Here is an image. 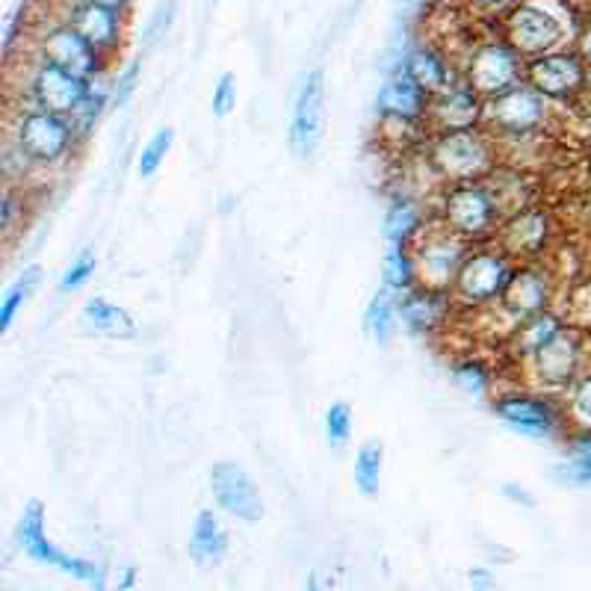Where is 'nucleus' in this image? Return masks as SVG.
I'll list each match as a JSON object with an SVG mask.
<instances>
[{"label":"nucleus","instance_id":"obj_1","mask_svg":"<svg viewBox=\"0 0 591 591\" xmlns=\"http://www.w3.org/2000/svg\"><path fill=\"white\" fill-rule=\"evenodd\" d=\"M3 140L19 145L21 154L39 172H51V169L65 166L77 152V145H81V136L74 131L69 116L41 110V107H33V104L12 112Z\"/></svg>","mask_w":591,"mask_h":591},{"label":"nucleus","instance_id":"obj_2","mask_svg":"<svg viewBox=\"0 0 591 591\" xmlns=\"http://www.w3.org/2000/svg\"><path fill=\"white\" fill-rule=\"evenodd\" d=\"M506 216L509 210L489 178L447 184L441 195V222L468 243H485L491 237H497Z\"/></svg>","mask_w":591,"mask_h":591},{"label":"nucleus","instance_id":"obj_3","mask_svg":"<svg viewBox=\"0 0 591 591\" xmlns=\"http://www.w3.org/2000/svg\"><path fill=\"white\" fill-rule=\"evenodd\" d=\"M429 164L447 184L485 181L494 174V166H497V145L485 128L432 133Z\"/></svg>","mask_w":591,"mask_h":591},{"label":"nucleus","instance_id":"obj_4","mask_svg":"<svg viewBox=\"0 0 591 591\" xmlns=\"http://www.w3.org/2000/svg\"><path fill=\"white\" fill-rule=\"evenodd\" d=\"M515 266H518V261L506 255L497 243L473 245L449 293L456 299V305L468 307V311L499 307L503 293L515 276Z\"/></svg>","mask_w":591,"mask_h":591},{"label":"nucleus","instance_id":"obj_5","mask_svg":"<svg viewBox=\"0 0 591 591\" xmlns=\"http://www.w3.org/2000/svg\"><path fill=\"white\" fill-rule=\"evenodd\" d=\"M551 119V101L535 93L530 83H518L506 93L494 95L485 101V122L482 128L494 140H509V143H527L535 133L547 128Z\"/></svg>","mask_w":591,"mask_h":591},{"label":"nucleus","instance_id":"obj_6","mask_svg":"<svg viewBox=\"0 0 591 591\" xmlns=\"http://www.w3.org/2000/svg\"><path fill=\"white\" fill-rule=\"evenodd\" d=\"M494 414L503 420L511 432H518L523 438H556L568 418H565V406L556 402L553 394H530V390H506L494 397Z\"/></svg>","mask_w":591,"mask_h":591},{"label":"nucleus","instance_id":"obj_7","mask_svg":"<svg viewBox=\"0 0 591 591\" xmlns=\"http://www.w3.org/2000/svg\"><path fill=\"white\" fill-rule=\"evenodd\" d=\"M414 261L423 287L435 290H453L459 269L468 257L470 245L459 234H453L444 222L426 225V231L414 240Z\"/></svg>","mask_w":591,"mask_h":591},{"label":"nucleus","instance_id":"obj_8","mask_svg":"<svg viewBox=\"0 0 591 591\" xmlns=\"http://www.w3.org/2000/svg\"><path fill=\"white\" fill-rule=\"evenodd\" d=\"M503 39L509 41L523 60H532L541 53L559 51V45L565 41V24L547 7H541L535 0H523L506 12Z\"/></svg>","mask_w":591,"mask_h":591},{"label":"nucleus","instance_id":"obj_9","mask_svg":"<svg viewBox=\"0 0 591 591\" xmlns=\"http://www.w3.org/2000/svg\"><path fill=\"white\" fill-rule=\"evenodd\" d=\"M15 541L31 559H36L39 565H48V568L65 574L72 580L89 582L98 571V565H93L89 559H81V556H69L48 539V520H45L41 499H27V506H24L19 518V527H15Z\"/></svg>","mask_w":591,"mask_h":591},{"label":"nucleus","instance_id":"obj_10","mask_svg":"<svg viewBox=\"0 0 591 591\" xmlns=\"http://www.w3.org/2000/svg\"><path fill=\"white\" fill-rule=\"evenodd\" d=\"M589 65L577 51H551L523 62V83L547 101H574L586 93Z\"/></svg>","mask_w":591,"mask_h":591},{"label":"nucleus","instance_id":"obj_11","mask_svg":"<svg viewBox=\"0 0 591 591\" xmlns=\"http://www.w3.org/2000/svg\"><path fill=\"white\" fill-rule=\"evenodd\" d=\"M326 133V74L314 69L299 83L290 116V152L296 160H311Z\"/></svg>","mask_w":591,"mask_h":591},{"label":"nucleus","instance_id":"obj_12","mask_svg":"<svg viewBox=\"0 0 591 591\" xmlns=\"http://www.w3.org/2000/svg\"><path fill=\"white\" fill-rule=\"evenodd\" d=\"M93 81L77 77V74L65 72L53 62L36 57L27 72V83H24V93H27V104L41 107V110L60 112V116H72L83 104L86 93H89Z\"/></svg>","mask_w":591,"mask_h":591},{"label":"nucleus","instance_id":"obj_13","mask_svg":"<svg viewBox=\"0 0 591 591\" xmlns=\"http://www.w3.org/2000/svg\"><path fill=\"white\" fill-rule=\"evenodd\" d=\"M523 62L527 60L506 39L485 41L480 48H473L461 77L473 89H480L485 98H494V95L523 83Z\"/></svg>","mask_w":591,"mask_h":591},{"label":"nucleus","instance_id":"obj_14","mask_svg":"<svg viewBox=\"0 0 591 591\" xmlns=\"http://www.w3.org/2000/svg\"><path fill=\"white\" fill-rule=\"evenodd\" d=\"M532 382L544 394H565L582 373V340L565 326L547 347L527 361Z\"/></svg>","mask_w":591,"mask_h":591},{"label":"nucleus","instance_id":"obj_15","mask_svg":"<svg viewBox=\"0 0 591 591\" xmlns=\"http://www.w3.org/2000/svg\"><path fill=\"white\" fill-rule=\"evenodd\" d=\"M551 237V214H547L544 207H539V204H523V207L511 210V214L503 219L494 243H497L506 255L515 257L518 264H532V261H539V257L547 252Z\"/></svg>","mask_w":591,"mask_h":591},{"label":"nucleus","instance_id":"obj_16","mask_svg":"<svg viewBox=\"0 0 591 591\" xmlns=\"http://www.w3.org/2000/svg\"><path fill=\"white\" fill-rule=\"evenodd\" d=\"M36 57L77 74V77H86V81L104 77V69H107V60L74 31L69 21H57L41 33L36 41Z\"/></svg>","mask_w":591,"mask_h":591},{"label":"nucleus","instance_id":"obj_17","mask_svg":"<svg viewBox=\"0 0 591 591\" xmlns=\"http://www.w3.org/2000/svg\"><path fill=\"white\" fill-rule=\"evenodd\" d=\"M207 480H210V494H214L216 506L225 515L245 520V523H255V520L264 518V497H261L252 473L243 465L216 461L207 473Z\"/></svg>","mask_w":591,"mask_h":591},{"label":"nucleus","instance_id":"obj_18","mask_svg":"<svg viewBox=\"0 0 591 591\" xmlns=\"http://www.w3.org/2000/svg\"><path fill=\"white\" fill-rule=\"evenodd\" d=\"M429 107H432V93L420 86L406 69L390 72L376 95V112L382 124L420 128L429 124Z\"/></svg>","mask_w":591,"mask_h":591},{"label":"nucleus","instance_id":"obj_19","mask_svg":"<svg viewBox=\"0 0 591 591\" xmlns=\"http://www.w3.org/2000/svg\"><path fill=\"white\" fill-rule=\"evenodd\" d=\"M485 95L473 89L465 77L453 83L444 93L432 95V107H429V128L432 133H449V131H473L485 122Z\"/></svg>","mask_w":591,"mask_h":591},{"label":"nucleus","instance_id":"obj_20","mask_svg":"<svg viewBox=\"0 0 591 591\" xmlns=\"http://www.w3.org/2000/svg\"><path fill=\"white\" fill-rule=\"evenodd\" d=\"M553 305V278L551 273L541 264H518L515 266V276H511L499 311L509 316L511 326L527 319V316L544 314Z\"/></svg>","mask_w":591,"mask_h":591},{"label":"nucleus","instance_id":"obj_21","mask_svg":"<svg viewBox=\"0 0 591 591\" xmlns=\"http://www.w3.org/2000/svg\"><path fill=\"white\" fill-rule=\"evenodd\" d=\"M453 307L456 299L449 290L420 285L399 296V326L411 337H432L438 328L447 326Z\"/></svg>","mask_w":591,"mask_h":591},{"label":"nucleus","instance_id":"obj_22","mask_svg":"<svg viewBox=\"0 0 591 591\" xmlns=\"http://www.w3.org/2000/svg\"><path fill=\"white\" fill-rule=\"evenodd\" d=\"M62 21H69L74 31L81 33L83 39L93 45L95 51L101 53L104 60H110L112 53L122 48L124 39V21L122 12H112L101 3L93 0H74L72 10Z\"/></svg>","mask_w":591,"mask_h":591},{"label":"nucleus","instance_id":"obj_23","mask_svg":"<svg viewBox=\"0 0 591 591\" xmlns=\"http://www.w3.org/2000/svg\"><path fill=\"white\" fill-rule=\"evenodd\" d=\"M81 326L89 335L110 337V340H133V337L140 335L131 311H124L122 305H116V302L104 299V296H93L81 307Z\"/></svg>","mask_w":591,"mask_h":591},{"label":"nucleus","instance_id":"obj_24","mask_svg":"<svg viewBox=\"0 0 591 591\" xmlns=\"http://www.w3.org/2000/svg\"><path fill=\"white\" fill-rule=\"evenodd\" d=\"M402 69H406L420 86H426L432 95L444 93V89H449V86L461 77V74H456V69H453V62L447 60V53L438 51L435 45H414V48L406 53Z\"/></svg>","mask_w":591,"mask_h":591},{"label":"nucleus","instance_id":"obj_25","mask_svg":"<svg viewBox=\"0 0 591 591\" xmlns=\"http://www.w3.org/2000/svg\"><path fill=\"white\" fill-rule=\"evenodd\" d=\"M228 556V532L214 509H202L195 515L193 532H190V559L198 568H219Z\"/></svg>","mask_w":591,"mask_h":591},{"label":"nucleus","instance_id":"obj_26","mask_svg":"<svg viewBox=\"0 0 591 591\" xmlns=\"http://www.w3.org/2000/svg\"><path fill=\"white\" fill-rule=\"evenodd\" d=\"M565 323H562L559 314H553V311H544V314L527 316V319H520L511 326V337H509V349L511 355L518 358L520 364H527L535 352L551 343L553 337L559 335Z\"/></svg>","mask_w":591,"mask_h":591},{"label":"nucleus","instance_id":"obj_27","mask_svg":"<svg viewBox=\"0 0 591 591\" xmlns=\"http://www.w3.org/2000/svg\"><path fill=\"white\" fill-rule=\"evenodd\" d=\"M426 216H423V204L411 195H394L382 219V234L388 243L397 245H414L423 231H426Z\"/></svg>","mask_w":591,"mask_h":591},{"label":"nucleus","instance_id":"obj_28","mask_svg":"<svg viewBox=\"0 0 591 591\" xmlns=\"http://www.w3.org/2000/svg\"><path fill=\"white\" fill-rule=\"evenodd\" d=\"M399 326V296L390 287H378L376 293L370 296L367 307H364V328L367 335L376 340L378 347H388L390 337Z\"/></svg>","mask_w":591,"mask_h":591},{"label":"nucleus","instance_id":"obj_29","mask_svg":"<svg viewBox=\"0 0 591 591\" xmlns=\"http://www.w3.org/2000/svg\"><path fill=\"white\" fill-rule=\"evenodd\" d=\"M382 281L397 296L420 287L418 261H414V249H411V245L388 243V249H385V264H382Z\"/></svg>","mask_w":591,"mask_h":591},{"label":"nucleus","instance_id":"obj_30","mask_svg":"<svg viewBox=\"0 0 591 591\" xmlns=\"http://www.w3.org/2000/svg\"><path fill=\"white\" fill-rule=\"evenodd\" d=\"M41 281V266H24L21 269V276L12 281L7 290H3V296H0V335H7L12 328V323H15V316H19V311L24 305H27V299L33 296V290L39 287Z\"/></svg>","mask_w":591,"mask_h":591},{"label":"nucleus","instance_id":"obj_31","mask_svg":"<svg viewBox=\"0 0 591 591\" xmlns=\"http://www.w3.org/2000/svg\"><path fill=\"white\" fill-rule=\"evenodd\" d=\"M107 110H110V83H107V77H95L81 107L69 116L74 131L81 136V143H86V140L93 136V131L98 128V122H101V116Z\"/></svg>","mask_w":591,"mask_h":591},{"label":"nucleus","instance_id":"obj_32","mask_svg":"<svg viewBox=\"0 0 591 591\" xmlns=\"http://www.w3.org/2000/svg\"><path fill=\"white\" fill-rule=\"evenodd\" d=\"M449 376L456 382V388L465 390L468 397H489L491 388H494V370L480 355H465L453 361Z\"/></svg>","mask_w":591,"mask_h":591},{"label":"nucleus","instance_id":"obj_33","mask_svg":"<svg viewBox=\"0 0 591 591\" xmlns=\"http://www.w3.org/2000/svg\"><path fill=\"white\" fill-rule=\"evenodd\" d=\"M382 465H385V447L382 441H364L355 453V465H352V480L355 489L364 497H376L378 485H382Z\"/></svg>","mask_w":591,"mask_h":591},{"label":"nucleus","instance_id":"obj_34","mask_svg":"<svg viewBox=\"0 0 591 591\" xmlns=\"http://www.w3.org/2000/svg\"><path fill=\"white\" fill-rule=\"evenodd\" d=\"M565 418L574 429L591 432V370H582L580 378L565 390Z\"/></svg>","mask_w":591,"mask_h":591},{"label":"nucleus","instance_id":"obj_35","mask_svg":"<svg viewBox=\"0 0 591 591\" xmlns=\"http://www.w3.org/2000/svg\"><path fill=\"white\" fill-rule=\"evenodd\" d=\"M172 128H160V131L154 133L152 140L143 145L140 157H136V174H140V178H154V174L160 172V166L166 164V154L172 152Z\"/></svg>","mask_w":591,"mask_h":591},{"label":"nucleus","instance_id":"obj_36","mask_svg":"<svg viewBox=\"0 0 591 591\" xmlns=\"http://www.w3.org/2000/svg\"><path fill=\"white\" fill-rule=\"evenodd\" d=\"M323 429H326V441L328 447L340 453L347 447L349 438H352V408L343 399H337L326 408V420H323Z\"/></svg>","mask_w":591,"mask_h":591},{"label":"nucleus","instance_id":"obj_37","mask_svg":"<svg viewBox=\"0 0 591 591\" xmlns=\"http://www.w3.org/2000/svg\"><path fill=\"white\" fill-rule=\"evenodd\" d=\"M95 269H98V257H95L93 249H83L81 255L74 257L72 264L65 266V273L60 278V293H74L93 281Z\"/></svg>","mask_w":591,"mask_h":591},{"label":"nucleus","instance_id":"obj_38","mask_svg":"<svg viewBox=\"0 0 591 591\" xmlns=\"http://www.w3.org/2000/svg\"><path fill=\"white\" fill-rule=\"evenodd\" d=\"M140 77H143V60H131L124 69H119V74L110 81V110H122L131 101Z\"/></svg>","mask_w":591,"mask_h":591},{"label":"nucleus","instance_id":"obj_39","mask_svg":"<svg viewBox=\"0 0 591 591\" xmlns=\"http://www.w3.org/2000/svg\"><path fill=\"white\" fill-rule=\"evenodd\" d=\"M0 172L7 178V186H19L21 181H27L39 172L36 166L21 154L19 145H12L10 140H3V154H0Z\"/></svg>","mask_w":591,"mask_h":591},{"label":"nucleus","instance_id":"obj_40","mask_svg":"<svg viewBox=\"0 0 591 591\" xmlns=\"http://www.w3.org/2000/svg\"><path fill=\"white\" fill-rule=\"evenodd\" d=\"M21 214H24V202H21L19 186H7L0 195V234H3V240H10Z\"/></svg>","mask_w":591,"mask_h":591},{"label":"nucleus","instance_id":"obj_41","mask_svg":"<svg viewBox=\"0 0 591 591\" xmlns=\"http://www.w3.org/2000/svg\"><path fill=\"white\" fill-rule=\"evenodd\" d=\"M234 107H237V81H234V74L225 72V74H219V81H216V86H214L210 110H214L216 119H225V116H231Z\"/></svg>","mask_w":591,"mask_h":591},{"label":"nucleus","instance_id":"obj_42","mask_svg":"<svg viewBox=\"0 0 591 591\" xmlns=\"http://www.w3.org/2000/svg\"><path fill=\"white\" fill-rule=\"evenodd\" d=\"M172 19H174V0H166V3L157 7V12H154L152 21H148V27H145V45H154L160 36H166Z\"/></svg>","mask_w":591,"mask_h":591},{"label":"nucleus","instance_id":"obj_43","mask_svg":"<svg viewBox=\"0 0 591 591\" xmlns=\"http://www.w3.org/2000/svg\"><path fill=\"white\" fill-rule=\"evenodd\" d=\"M553 477H556L559 482H565V485H582V489L591 485V470L582 468L580 461H574V459L562 461L559 468L553 470Z\"/></svg>","mask_w":591,"mask_h":591},{"label":"nucleus","instance_id":"obj_44","mask_svg":"<svg viewBox=\"0 0 591 591\" xmlns=\"http://www.w3.org/2000/svg\"><path fill=\"white\" fill-rule=\"evenodd\" d=\"M568 453H571L574 461H580L582 468L591 470V432L586 429H577L568 441Z\"/></svg>","mask_w":591,"mask_h":591},{"label":"nucleus","instance_id":"obj_45","mask_svg":"<svg viewBox=\"0 0 591 591\" xmlns=\"http://www.w3.org/2000/svg\"><path fill=\"white\" fill-rule=\"evenodd\" d=\"M470 580V591H497V580H494V574L489 568H473L468 574Z\"/></svg>","mask_w":591,"mask_h":591},{"label":"nucleus","instance_id":"obj_46","mask_svg":"<svg viewBox=\"0 0 591 591\" xmlns=\"http://www.w3.org/2000/svg\"><path fill=\"white\" fill-rule=\"evenodd\" d=\"M503 494L509 499H515V503H520V506H527V509H532L535 506V499H532V494H527L523 489H518V485H503Z\"/></svg>","mask_w":591,"mask_h":591},{"label":"nucleus","instance_id":"obj_47","mask_svg":"<svg viewBox=\"0 0 591 591\" xmlns=\"http://www.w3.org/2000/svg\"><path fill=\"white\" fill-rule=\"evenodd\" d=\"M577 53L586 60V65H591V24L582 27L580 39H577Z\"/></svg>","mask_w":591,"mask_h":591},{"label":"nucleus","instance_id":"obj_48","mask_svg":"<svg viewBox=\"0 0 591 591\" xmlns=\"http://www.w3.org/2000/svg\"><path fill=\"white\" fill-rule=\"evenodd\" d=\"M93 3H101V7H107V10H112V12H128L131 10V3L133 0H93Z\"/></svg>","mask_w":591,"mask_h":591},{"label":"nucleus","instance_id":"obj_49","mask_svg":"<svg viewBox=\"0 0 591 591\" xmlns=\"http://www.w3.org/2000/svg\"><path fill=\"white\" fill-rule=\"evenodd\" d=\"M89 586H93V591H107V580H104L101 568L95 571V577H93V580H89Z\"/></svg>","mask_w":591,"mask_h":591},{"label":"nucleus","instance_id":"obj_50","mask_svg":"<svg viewBox=\"0 0 591 591\" xmlns=\"http://www.w3.org/2000/svg\"><path fill=\"white\" fill-rule=\"evenodd\" d=\"M133 580H136V571H133V568H124V574H122V586H119V589H122V591L133 589Z\"/></svg>","mask_w":591,"mask_h":591},{"label":"nucleus","instance_id":"obj_51","mask_svg":"<svg viewBox=\"0 0 591 591\" xmlns=\"http://www.w3.org/2000/svg\"><path fill=\"white\" fill-rule=\"evenodd\" d=\"M307 591H323V589H319V582H316L314 577H307Z\"/></svg>","mask_w":591,"mask_h":591},{"label":"nucleus","instance_id":"obj_52","mask_svg":"<svg viewBox=\"0 0 591 591\" xmlns=\"http://www.w3.org/2000/svg\"><path fill=\"white\" fill-rule=\"evenodd\" d=\"M586 95L591 98V65H589V81H586Z\"/></svg>","mask_w":591,"mask_h":591},{"label":"nucleus","instance_id":"obj_53","mask_svg":"<svg viewBox=\"0 0 591 591\" xmlns=\"http://www.w3.org/2000/svg\"><path fill=\"white\" fill-rule=\"evenodd\" d=\"M482 3H497V0H482Z\"/></svg>","mask_w":591,"mask_h":591}]
</instances>
